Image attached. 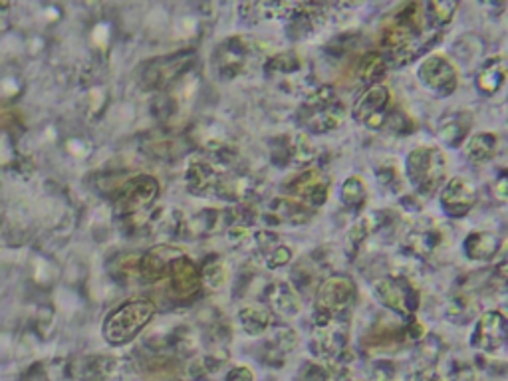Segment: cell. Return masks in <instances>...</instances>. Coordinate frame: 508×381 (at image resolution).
I'll use <instances>...</instances> for the list:
<instances>
[{
    "label": "cell",
    "instance_id": "obj_33",
    "mask_svg": "<svg viewBox=\"0 0 508 381\" xmlns=\"http://www.w3.org/2000/svg\"><path fill=\"white\" fill-rule=\"evenodd\" d=\"M445 316L453 324H467L477 316V302L467 294H457L449 300Z\"/></svg>",
    "mask_w": 508,
    "mask_h": 381
},
{
    "label": "cell",
    "instance_id": "obj_43",
    "mask_svg": "<svg viewBox=\"0 0 508 381\" xmlns=\"http://www.w3.org/2000/svg\"><path fill=\"white\" fill-rule=\"evenodd\" d=\"M225 381H256L254 371L246 366H237L227 374Z\"/></svg>",
    "mask_w": 508,
    "mask_h": 381
},
{
    "label": "cell",
    "instance_id": "obj_9",
    "mask_svg": "<svg viewBox=\"0 0 508 381\" xmlns=\"http://www.w3.org/2000/svg\"><path fill=\"white\" fill-rule=\"evenodd\" d=\"M373 294H376L378 302L381 306H386L399 318H404V320L415 316L419 310V302H421L419 290L412 285V282H407L405 278L399 277L378 278L373 282Z\"/></svg>",
    "mask_w": 508,
    "mask_h": 381
},
{
    "label": "cell",
    "instance_id": "obj_15",
    "mask_svg": "<svg viewBox=\"0 0 508 381\" xmlns=\"http://www.w3.org/2000/svg\"><path fill=\"white\" fill-rule=\"evenodd\" d=\"M290 195L296 201L304 203L312 211L326 205L329 193V179L320 170H308L298 173L288 183Z\"/></svg>",
    "mask_w": 508,
    "mask_h": 381
},
{
    "label": "cell",
    "instance_id": "obj_16",
    "mask_svg": "<svg viewBox=\"0 0 508 381\" xmlns=\"http://www.w3.org/2000/svg\"><path fill=\"white\" fill-rule=\"evenodd\" d=\"M447 243V235L445 228L435 223V220L423 219L409 228L405 236L407 251L419 256V259H429V256L437 254Z\"/></svg>",
    "mask_w": 508,
    "mask_h": 381
},
{
    "label": "cell",
    "instance_id": "obj_42",
    "mask_svg": "<svg viewBox=\"0 0 508 381\" xmlns=\"http://www.w3.org/2000/svg\"><path fill=\"white\" fill-rule=\"evenodd\" d=\"M449 381H477V371L472 369L469 363H459V366L451 371Z\"/></svg>",
    "mask_w": 508,
    "mask_h": 381
},
{
    "label": "cell",
    "instance_id": "obj_1",
    "mask_svg": "<svg viewBox=\"0 0 508 381\" xmlns=\"http://www.w3.org/2000/svg\"><path fill=\"white\" fill-rule=\"evenodd\" d=\"M427 26L423 4L407 3L381 24L379 42L386 48L387 60L394 66H405L419 56V52L437 40H425ZM386 60V62H387Z\"/></svg>",
    "mask_w": 508,
    "mask_h": 381
},
{
    "label": "cell",
    "instance_id": "obj_31",
    "mask_svg": "<svg viewBox=\"0 0 508 381\" xmlns=\"http://www.w3.org/2000/svg\"><path fill=\"white\" fill-rule=\"evenodd\" d=\"M387 72V62L386 56H381L379 52H368L363 54L358 64H355V76L368 86L381 84V78Z\"/></svg>",
    "mask_w": 508,
    "mask_h": 381
},
{
    "label": "cell",
    "instance_id": "obj_44",
    "mask_svg": "<svg viewBox=\"0 0 508 381\" xmlns=\"http://www.w3.org/2000/svg\"><path fill=\"white\" fill-rule=\"evenodd\" d=\"M306 381H329V371L324 366H318V363H312L304 374Z\"/></svg>",
    "mask_w": 508,
    "mask_h": 381
},
{
    "label": "cell",
    "instance_id": "obj_34",
    "mask_svg": "<svg viewBox=\"0 0 508 381\" xmlns=\"http://www.w3.org/2000/svg\"><path fill=\"white\" fill-rule=\"evenodd\" d=\"M340 199L347 209H362L365 205V201H368V187H365L362 177L358 175L347 177V179L342 183Z\"/></svg>",
    "mask_w": 508,
    "mask_h": 381
},
{
    "label": "cell",
    "instance_id": "obj_2",
    "mask_svg": "<svg viewBox=\"0 0 508 381\" xmlns=\"http://www.w3.org/2000/svg\"><path fill=\"white\" fill-rule=\"evenodd\" d=\"M157 314V304L151 298L136 296L120 306H115L105 316L102 324V334L110 345H126L133 342L146 327L154 322Z\"/></svg>",
    "mask_w": 508,
    "mask_h": 381
},
{
    "label": "cell",
    "instance_id": "obj_40",
    "mask_svg": "<svg viewBox=\"0 0 508 381\" xmlns=\"http://www.w3.org/2000/svg\"><path fill=\"white\" fill-rule=\"evenodd\" d=\"M407 381H445V379L439 376V371L435 369V366H419L409 374Z\"/></svg>",
    "mask_w": 508,
    "mask_h": 381
},
{
    "label": "cell",
    "instance_id": "obj_23",
    "mask_svg": "<svg viewBox=\"0 0 508 381\" xmlns=\"http://www.w3.org/2000/svg\"><path fill=\"white\" fill-rule=\"evenodd\" d=\"M506 79V60L504 56H493L479 66L475 76V86L479 94L495 95L501 92Z\"/></svg>",
    "mask_w": 508,
    "mask_h": 381
},
{
    "label": "cell",
    "instance_id": "obj_22",
    "mask_svg": "<svg viewBox=\"0 0 508 381\" xmlns=\"http://www.w3.org/2000/svg\"><path fill=\"white\" fill-rule=\"evenodd\" d=\"M233 225L230 219V209H203L197 215L187 219V233L185 236L204 238L219 235L222 230Z\"/></svg>",
    "mask_w": 508,
    "mask_h": 381
},
{
    "label": "cell",
    "instance_id": "obj_46",
    "mask_svg": "<svg viewBox=\"0 0 508 381\" xmlns=\"http://www.w3.org/2000/svg\"><path fill=\"white\" fill-rule=\"evenodd\" d=\"M336 381H358V379H355L354 376L347 374V371H344V374L337 376V379H336Z\"/></svg>",
    "mask_w": 508,
    "mask_h": 381
},
{
    "label": "cell",
    "instance_id": "obj_26",
    "mask_svg": "<svg viewBox=\"0 0 508 381\" xmlns=\"http://www.w3.org/2000/svg\"><path fill=\"white\" fill-rule=\"evenodd\" d=\"M457 11H459V3H451V0L423 4L427 30H433V34H439L445 26H449L453 22Z\"/></svg>",
    "mask_w": 508,
    "mask_h": 381
},
{
    "label": "cell",
    "instance_id": "obj_3",
    "mask_svg": "<svg viewBox=\"0 0 508 381\" xmlns=\"http://www.w3.org/2000/svg\"><path fill=\"white\" fill-rule=\"evenodd\" d=\"M298 120L310 134H329L346 121V108L334 87L316 86L300 105Z\"/></svg>",
    "mask_w": 508,
    "mask_h": 381
},
{
    "label": "cell",
    "instance_id": "obj_7",
    "mask_svg": "<svg viewBox=\"0 0 508 381\" xmlns=\"http://www.w3.org/2000/svg\"><path fill=\"white\" fill-rule=\"evenodd\" d=\"M193 62V50H179L175 54L147 60L144 68H141V86L151 92H163L187 72H191Z\"/></svg>",
    "mask_w": 508,
    "mask_h": 381
},
{
    "label": "cell",
    "instance_id": "obj_19",
    "mask_svg": "<svg viewBox=\"0 0 508 381\" xmlns=\"http://www.w3.org/2000/svg\"><path fill=\"white\" fill-rule=\"evenodd\" d=\"M264 300L269 304L271 314H276L282 320H292L302 312V296L298 288L292 286L290 282H272L264 290Z\"/></svg>",
    "mask_w": 508,
    "mask_h": 381
},
{
    "label": "cell",
    "instance_id": "obj_5",
    "mask_svg": "<svg viewBox=\"0 0 508 381\" xmlns=\"http://www.w3.org/2000/svg\"><path fill=\"white\" fill-rule=\"evenodd\" d=\"M405 173L419 195L431 197L443 187L447 175V157L435 145H419L407 153Z\"/></svg>",
    "mask_w": 508,
    "mask_h": 381
},
{
    "label": "cell",
    "instance_id": "obj_29",
    "mask_svg": "<svg viewBox=\"0 0 508 381\" xmlns=\"http://www.w3.org/2000/svg\"><path fill=\"white\" fill-rule=\"evenodd\" d=\"M266 74L279 78H294L304 72V60L298 56L294 50L280 52L266 62Z\"/></svg>",
    "mask_w": 508,
    "mask_h": 381
},
{
    "label": "cell",
    "instance_id": "obj_4",
    "mask_svg": "<svg viewBox=\"0 0 508 381\" xmlns=\"http://www.w3.org/2000/svg\"><path fill=\"white\" fill-rule=\"evenodd\" d=\"M355 285L350 277L332 274L318 288L314 306V324L350 322L355 304Z\"/></svg>",
    "mask_w": 508,
    "mask_h": 381
},
{
    "label": "cell",
    "instance_id": "obj_41",
    "mask_svg": "<svg viewBox=\"0 0 508 381\" xmlns=\"http://www.w3.org/2000/svg\"><path fill=\"white\" fill-rule=\"evenodd\" d=\"M394 374H396L394 363L378 361L376 366H373V369H371V381H391Z\"/></svg>",
    "mask_w": 508,
    "mask_h": 381
},
{
    "label": "cell",
    "instance_id": "obj_27",
    "mask_svg": "<svg viewBox=\"0 0 508 381\" xmlns=\"http://www.w3.org/2000/svg\"><path fill=\"white\" fill-rule=\"evenodd\" d=\"M496 147H498V137L495 134H488V131H480V134L472 136L469 139L465 153L471 163L485 165L490 162V159H495Z\"/></svg>",
    "mask_w": 508,
    "mask_h": 381
},
{
    "label": "cell",
    "instance_id": "obj_36",
    "mask_svg": "<svg viewBox=\"0 0 508 381\" xmlns=\"http://www.w3.org/2000/svg\"><path fill=\"white\" fill-rule=\"evenodd\" d=\"M373 230H376V223H373L371 217H363L360 220H355L354 227L347 230V241H346L347 253L352 256L358 254V251L365 244V241H368Z\"/></svg>",
    "mask_w": 508,
    "mask_h": 381
},
{
    "label": "cell",
    "instance_id": "obj_18",
    "mask_svg": "<svg viewBox=\"0 0 508 381\" xmlns=\"http://www.w3.org/2000/svg\"><path fill=\"white\" fill-rule=\"evenodd\" d=\"M169 280V292H171L173 300H179V302H189L191 298L199 294L201 290V277H199V267L195 264L189 256L183 254L179 261H175L167 274Z\"/></svg>",
    "mask_w": 508,
    "mask_h": 381
},
{
    "label": "cell",
    "instance_id": "obj_25",
    "mask_svg": "<svg viewBox=\"0 0 508 381\" xmlns=\"http://www.w3.org/2000/svg\"><path fill=\"white\" fill-rule=\"evenodd\" d=\"M237 318L243 332L248 335H262L274 326L271 310L262 306H245Z\"/></svg>",
    "mask_w": 508,
    "mask_h": 381
},
{
    "label": "cell",
    "instance_id": "obj_30",
    "mask_svg": "<svg viewBox=\"0 0 508 381\" xmlns=\"http://www.w3.org/2000/svg\"><path fill=\"white\" fill-rule=\"evenodd\" d=\"M469 126H471L469 120L462 118L461 113H451V115H447V118H443L439 121L437 136H439V139L443 141L445 145L459 147L467 137Z\"/></svg>",
    "mask_w": 508,
    "mask_h": 381
},
{
    "label": "cell",
    "instance_id": "obj_6",
    "mask_svg": "<svg viewBox=\"0 0 508 381\" xmlns=\"http://www.w3.org/2000/svg\"><path fill=\"white\" fill-rule=\"evenodd\" d=\"M310 352L328 363L346 366L354 360L350 348V322H326L314 324L310 335Z\"/></svg>",
    "mask_w": 508,
    "mask_h": 381
},
{
    "label": "cell",
    "instance_id": "obj_11",
    "mask_svg": "<svg viewBox=\"0 0 508 381\" xmlns=\"http://www.w3.org/2000/svg\"><path fill=\"white\" fill-rule=\"evenodd\" d=\"M391 104V94L383 84L368 86L355 100L352 115L354 120L370 129H383V123L387 120Z\"/></svg>",
    "mask_w": 508,
    "mask_h": 381
},
{
    "label": "cell",
    "instance_id": "obj_13",
    "mask_svg": "<svg viewBox=\"0 0 508 381\" xmlns=\"http://www.w3.org/2000/svg\"><path fill=\"white\" fill-rule=\"evenodd\" d=\"M441 209L451 219H462L477 205V187L465 177H453L441 187Z\"/></svg>",
    "mask_w": 508,
    "mask_h": 381
},
{
    "label": "cell",
    "instance_id": "obj_21",
    "mask_svg": "<svg viewBox=\"0 0 508 381\" xmlns=\"http://www.w3.org/2000/svg\"><path fill=\"white\" fill-rule=\"evenodd\" d=\"M314 215V211L292 197H276L269 203L264 220L269 225H304Z\"/></svg>",
    "mask_w": 508,
    "mask_h": 381
},
{
    "label": "cell",
    "instance_id": "obj_39",
    "mask_svg": "<svg viewBox=\"0 0 508 381\" xmlns=\"http://www.w3.org/2000/svg\"><path fill=\"white\" fill-rule=\"evenodd\" d=\"M401 335H404V340L407 342H421L427 335V330L417 316H412L407 318L404 327H401Z\"/></svg>",
    "mask_w": 508,
    "mask_h": 381
},
{
    "label": "cell",
    "instance_id": "obj_32",
    "mask_svg": "<svg viewBox=\"0 0 508 381\" xmlns=\"http://www.w3.org/2000/svg\"><path fill=\"white\" fill-rule=\"evenodd\" d=\"M287 155L290 159L292 165H310L316 162L318 157V147L312 144L310 136L306 134H296L292 137L290 144L287 145Z\"/></svg>",
    "mask_w": 508,
    "mask_h": 381
},
{
    "label": "cell",
    "instance_id": "obj_12",
    "mask_svg": "<svg viewBox=\"0 0 508 381\" xmlns=\"http://www.w3.org/2000/svg\"><path fill=\"white\" fill-rule=\"evenodd\" d=\"M254 56V46L248 38L245 37H230L222 44H219V48L215 52V68L221 79H230L238 78L245 72L251 64V60Z\"/></svg>",
    "mask_w": 508,
    "mask_h": 381
},
{
    "label": "cell",
    "instance_id": "obj_14",
    "mask_svg": "<svg viewBox=\"0 0 508 381\" xmlns=\"http://www.w3.org/2000/svg\"><path fill=\"white\" fill-rule=\"evenodd\" d=\"M506 342V318L498 310H488L479 318L471 334V345L485 353H496Z\"/></svg>",
    "mask_w": 508,
    "mask_h": 381
},
{
    "label": "cell",
    "instance_id": "obj_38",
    "mask_svg": "<svg viewBox=\"0 0 508 381\" xmlns=\"http://www.w3.org/2000/svg\"><path fill=\"white\" fill-rule=\"evenodd\" d=\"M292 256H294V251H292L290 246L276 244L269 254H264V264L269 269H272V270L282 269V267H287V264H290Z\"/></svg>",
    "mask_w": 508,
    "mask_h": 381
},
{
    "label": "cell",
    "instance_id": "obj_8",
    "mask_svg": "<svg viewBox=\"0 0 508 381\" xmlns=\"http://www.w3.org/2000/svg\"><path fill=\"white\" fill-rule=\"evenodd\" d=\"M162 193V185L151 175L128 177L113 193V203L120 215L126 219L137 212L151 211Z\"/></svg>",
    "mask_w": 508,
    "mask_h": 381
},
{
    "label": "cell",
    "instance_id": "obj_10",
    "mask_svg": "<svg viewBox=\"0 0 508 381\" xmlns=\"http://www.w3.org/2000/svg\"><path fill=\"white\" fill-rule=\"evenodd\" d=\"M417 79L425 90L437 97H449L459 87V72L445 54H431L423 58L417 68Z\"/></svg>",
    "mask_w": 508,
    "mask_h": 381
},
{
    "label": "cell",
    "instance_id": "obj_28",
    "mask_svg": "<svg viewBox=\"0 0 508 381\" xmlns=\"http://www.w3.org/2000/svg\"><path fill=\"white\" fill-rule=\"evenodd\" d=\"M199 277L203 286H207L209 290H221L229 280V267L225 259L219 254L207 256L199 269Z\"/></svg>",
    "mask_w": 508,
    "mask_h": 381
},
{
    "label": "cell",
    "instance_id": "obj_45",
    "mask_svg": "<svg viewBox=\"0 0 508 381\" xmlns=\"http://www.w3.org/2000/svg\"><path fill=\"white\" fill-rule=\"evenodd\" d=\"M495 197L501 203H506L508 193H506V177L504 175L498 177L496 183H495Z\"/></svg>",
    "mask_w": 508,
    "mask_h": 381
},
{
    "label": "cell",
    "instance_id": "obj_20",
    "mask_svg": "<svg viewBox=\"0 0 508 381\" xmlns=\"http://www.w3.org/2000/svg\"><path fill=\"white\" fill-rule=\"evenodd\" d=\"M222 175L209 162H191L185 171V187L195 197H217Z\"/></svg>",
    "mask_w": 508,
    "mask_h": 381
},
{
    "label": "cell",
    "instance_id": "obj_35",
    "mask_svg": "<svg viewBox=\"0 0 508 381\" xmlns=\"http://www.w3.org/2000/svg\"><path fill=\"white\" fill-rule=\"evenodd\" d=\"M115 363L118 361L108 356L87 358L84 360V366H82V379L84 381H105L113 374Z\"/></svg>",
    "mask_w": 508,
    "mask_h": 381
},
{
    "label": "cell",
    "instance_id": "obj_17",
    "mask_svg": "<svg viewBox=\"0 0 508 381\" xmlns=\"http://www.w3.org/2000/svg\"><path fill=\"white\" fill-rule=\"evenodd\" d=\"M183 254L185 253L181 251V248H177L175 244H169V243L151 246L149 251L137 261L139 277L147 282L165 280L175 261H179Z\"/></svg>",
    "mask_w": 508,
    "mask_h": 381
},
{
    "label": "cell",
    "instance_id": "obj_37",
    "mask_svg": "<svg viewBox=\"0 0 508 381\" xmlns=\"http://www.w3.org/2000/svg\"><path fill=\"white\" fill-rule=\"evenodd\" d=\"M272 327H274L272 342L279 345L280 352L288 353V352H292L294 348H296V345H298V335H296V332L292 330V327L284 326V324H276Z\"/></svg>",
    "mask_w": 508,
    "mask_h": 381
},
{
    "label": "cell",
    "instance_id": "obj_24",
    "mask_svg": "<svg viewBox=\"0 0 508 381\" xmlns=\"http://www.w3.org/2000/svg\"><path fill=\"white\" fill-rule=\"evenodd\" d=\"M498 251H501V238L488 230H475L462 241V253L469 261L475 262L493 261Z\"/></svg>",
    "mask_w": 508,
    "mask_h": 381
}]
</instances>
